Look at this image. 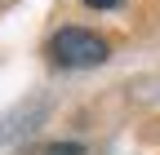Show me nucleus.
<instances>
[{"label":"nucleus","mask_w":160,"mask_h":155,"mask_svg":"<svg viewBox=\"0 0 160 155\" xmlns=\"http://www.w3.org/2000/svg\"><path fill=\"white\" fill-rule=\"evenodd\" d=\"M49 58L58 67H102L107 62V40L85 27H62L49 40Z\"/></svg>","instance_id":"nucleus-1"},{"label":"nucleus","mask_w":160,"mask_h":155,"mask_svg":"<svg viewBox=\"0 0 160 155\" xmlns=\"http://www.w3.org/2000/svg\"><path fill=\"white\" fill-rule=\"evenodd\" d=\"M89 9H111V5H120V0H85Z\"/></svg>","instance_id":"nucleus-2"}]
</instances>
